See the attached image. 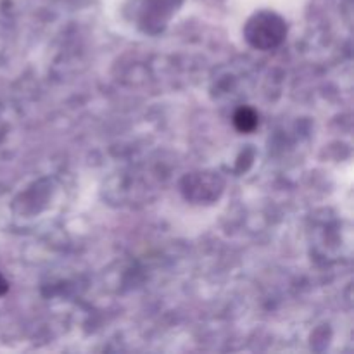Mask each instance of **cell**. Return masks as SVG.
Instances as JSON below:
<instances>
[{
  "instance_id": "obj_1",
  "label": "cell",
  "mask_w": 354,
  "mask_h": 354,
  "mask_svg": "<svg viewBox=\"0 0 354 354\" xmlns=\"http://www.w3.org/2000/svg\"><path fill=\"white\" fill-rule=\"evenodd\" d=\"M245 37L252 47L268 50L283 40L286 24L275 14L259 12L249 19L248 26H245Z\"/></svg>"
},
{
  "instance_id": "obj_2",
  "label": "cell",
  "mask_w": 354,
  "mask_h": 354,
  "mask_svg": "<svg viewBox=\"0 0 354 354\" xmlns=\"http://www.w3.org/2000/svg\"><path fill=\"white\" fill-rule=\"evenodd\" d=\"M259 116L252 107L242 106L235 111L234 114V124L241 133H252L258 128Z\"/></svg>"
},
{
  "instance_id": "obj_3",
  "label": "cell",
  "mask_w": 354,
  "mask_h": 354,
  "mask_svg": "<svg viewBox=\"0 0 354 354\" xmlns=\"http://www.w3.org/2000/svg\"><path fill=\"white\" fill-rule=\"evenodd\" d=\"M7 290H9V282H7L6 277H3L2 273H0V296H3V294H6Z\"/></svg>"
}]
</instances>
